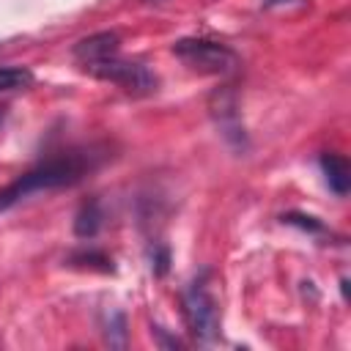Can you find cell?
<instances>
[{"mask_svg": "<svg viewBox=\"0 0 351 351\" xmlns=\"http://www.w3.org/2000/svg\"><path fill=\"white\" fill-rule=\"evenodd\" d=\"M118 49H121L118 33L101 30V33H93V36H88V38H80V41L71 47V58L85 69V66H90V63H99V60H104V58L118 55Z\"/></svg>", "mask_w": 351, "mask_h": 351, "instance_id": "5", "label": "cell"}, {"mask_svg": "<svg viewBox=\"0 0 351 351\" xmlns=\"http://www.w3.org/2000/svg\"><path fill=\"white\" fill-rule=\"evenodd\" d=\"M126 321H123V315L121 313H112V324H107V340H110V346H126Z\"/></svg>", "mask_w": 351, "mask_h": 351, "instance_id": "11", "label": "cell"}, {"mask_svg": "<svg viewBox=\"0 0 351 351\" xmlns=\"http://www.w3.org/2000/svg\"><path fill=\"white\" fill-rule=\"evenodd\" d=\"M173 55L200 74H230L239 66L236 52L211 38H178L173 44Z\"/></svg>", "mask_w": 351, "mask_h": 351, "instance_id": "3", "label": "cell"}, {"mask_svg": "<svg viewBox=\"0 0 351 351\" xmlns=\"http://www.w3.org/2000/svg\"><path fill=\"white\" fill-rule=\"evenodd\" d=\"M211 115L217 118V123H219V129H222V134H225L228 140L244 145V129L239 126L236 96H233L228 88H222V90H217V93L211 96Z\"/></svg>", "mask_w": 351, "mask_h": 351, "instance_id": "6", "label": "cell"}, {"mask_svg": "<svg viewBox=\"0 0 351 351\" xmlns=\"http://www.w3.org/2000/svg\"><path fill=\"white\" fill-rule=\"evenodd\" d=\"M101 219H104V214H101L99 200H96V197L85 200V203L80 206L77 217H74V236H80V239H93V236L99 233V228H101Z\"/></svg>", "mask_w": 351, "mask_h": 351, "instance_id": "8", "label": "cell"}, {"mask_svg": "<svg viewBox=\"0 0 351 351\" xmlns=\"http://www.w3.org/2000/svg\"><path fill=\"white\" fill-rule=\"evenodd\" d=\"M33 85V71L25 66H0V93L22 90Z\"/></svg>", "mask_w": 351, "mask_h": 351, "instance_id": "9", "label": "cell"}, {"mask_svg": "<svg viewBox=\"0 0 351 351\" xmlns=\"http://www.w3.org/2000/svg\"><path fill=\"white\" fill-rule=\"evenodd\" d=\"M0 121H3V110H0Z\"/></svg>", "mask_w": 351, "mask_h": 351, "instance_id": "15", "label": "cell"}, {"mask_svg": "<svg viewBox=\"0 0 351 351\" xmlns=\"http://www.w3.org/2000/svg\"><path fill=\"white\" fill-rule=\"evenodd\" d=\"M321 170H324V176H326V184H329V189L335 192V195H348V189H351V165H348V159L346 156H340V154H321Z\"/></svg>", "mask_w": 351, "mask_h": 351, "instance_id": "7", "label": "cell"}, {"mask_svg": "<svg viewBox=\"0 0 351 351\" xmlns=\"http://www.w3.org/2000/svg\"><path fill=\"white\" fill-rule=\"evenodd\" d=\"M184 318L189 332L203 340L211 343L219 337V302L214 296L211 288V271L203 269L184 291Z\"/></svg>", "mask_w": 351, "mask_h": 351, "instance_id": "2", "label": "cell"}, {"mask_svg": "<svg viewBox=\"0 0 351 351\" xmlns=\"http://www.w3.org/2000/svg\"><path fill=\"white\" fill-rule=\"evenodd\" d=\"M282 222L296 225V228L310 230V233H321V230H324V225H321L315 217H304V214H285V217H282Z\"/></svg>", "mask_w": 351, "mask_h": 351, "instance_id": "12", "label": "cell"}, {"mask_svg": "<svg viewBox=\"0 0 351 351\" xmlns=\"http://www.w3.org/2000/svg\"><path fill=\"white\" fill-rule=\"evenodd\" d=\"M151 332L159 337V346H165V348H181V340H176V337H167L162 326H151Z\"/></svg>", "mask_w": 351, "mask_h": 351, "instance_id": "14", "label": "cell"}, {"mask_svg": "<svg viewBox=\"0 0 351 351\" xmlns=\"http://www.w3.org/2000/svg\"><path fill=\"white\" fill-rule=\"evenodd\" d=\"M85 71H88L90 77H96V80H104V82L118 85L121 90H126V93H132V96L154 93L156 85H159L156 74H154L145 63H140V60H126V58H118V55L85 66Z\"/></svg>", "mask_w": 351, "mask_h": 351, "instance_id": "4", "label": "cell"}, {"mask_svg": "<svg viewBox=\"0 0 351 351\" xmlns=\"http://www.w3.org/2000/svg\"><path fill=\"white\" fill-rule=\"evenodd\" d=\"M71 266H82V269H99V271H112V261L99 252V250H80L69 258Z\"/></svg>", "mask_w": 351, "mask_h": 351, "instance_id": "10", "label": "cell"}, {"mask_svg": "<svg viewBox=\"0 0 351 351\" xmlns=\"http://www.w3.org/2000/svg\"><path fill=\"white\" fill-rule=\"evenodd\" d=\"M99 162H101V156L93 148H74V151H63L58 156L44 159L41 165L30 167L16 181H11L8 186L0 189V214L8 211L11 206H16L19 200H25L33 192L71 186V184L82 181L90 170L99 167Z\"/></svg>", "mask_w": 351, "mask_h": 351, "instance_id": "1", "label": "cell"}, {"mask_svg": "<svg viewBox=\"0 0 351 351\" xmlns=\"http://www.w3.org/2000/svg\"><path fill=\"white\" fill-rule=\"evenodd\" d=\"M167 266H170V252H167V247H154V252H151V271L162 277V274L167 271Z\"/></svg>", "mask_w": 351, "mask_h": 351, "instance_id": "13", "label": "cell"}]
</instances>
